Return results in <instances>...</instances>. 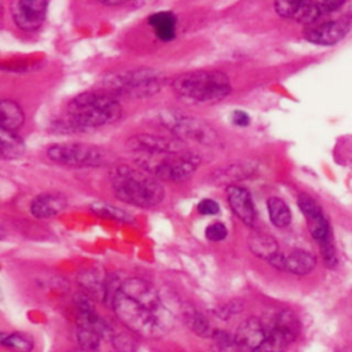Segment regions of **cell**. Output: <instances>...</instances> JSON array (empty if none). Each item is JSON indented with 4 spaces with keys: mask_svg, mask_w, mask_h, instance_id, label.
I'll list each match as a JSON object with an SVG mask.
<instances>
[{
    "mask_svg": "<svg viewBox=\"0 0 352 352\" xmlns=\"http://www.w3.org/2000/svg\"><path fill=\"white\" fill-rule=\"evenodd\" d=\"M111 305L121 323L143 337H160L173 324V314L160 292L140 278L120 283L111 294Z\"/></svg>",
    "mask_w": 352,
    "mask_h": 352,
    "instance_id": "6da1fadb",
    "label": "cell"
},
{
    "mask_svg": "<svg viewBox=\"0 0 352 352\" xmlns=\"http://www.w3.org/2000/svg\"><path fill=\"white\" fill-rule=\"evenodd\" d=\"M109 179L116 197L133 206L151 208L165 197L161 183L140 168L117 165L111 168Z\"/></svg>",
    "mask_w": 352,
    "mask_h": 352,
    "instance_id": "7a4b0ae2",
    "label": "cell"
},
{
    "mask_svg": "<svg viewBox=\"0 0 352 352\" xmlns=\"http://www.w3.org/2000/svg\"><path fill=\"white\" fill-rule=\"evenodd\" d=\"M122 113L118 100L104 91H88L73 98L66 110L72 128H98L116 122Z\"/></svg>",
    "mask_w": 352,
    "mask_h": 352,
    "instance_id": "3957f363",
    "label": "cell"
},
{
    "mask_svg": "<svg viewBox=\"0 0 352 352\" xmlns=\"http://www.w3.org/2000/svg\"><path fill=\"white\" fill-rule=\"evenodd\" d=\"M172 89L183 102L212 104L223 100L231 92V82L221 72L195 70L177 76L172 81Z\"/></svg>",
    "mask_w": 352,
    "mask_h": 352,
    "instance_id": "277c9868",
    "label": "cell"
},
{
    "mask_svg": "<svg viewBox=\"0 0 352 352\" xmlns=\"http://www.w3.org/2000/svg\"><path fill=\"white\" fill-rule=\"evenodd\" d=\"M133 160L142 170L157 180L168 182L186 180L197 170L201 162V158L197 154L186 148L175 153L135 151Z\"/></svg>",
    "mask_w": 352,
    "mask_h": 352,
    "instance_id": "5b68a950",
    "label": "cell"
},
{
    "mask_svg": "<svg viewBox=\"0 0 352 352\" xmlns=\"http://www.w3.org/2000/svg\"><path fill=\"white\" fill-rule=\"evenodd\" d=\"M165 77L161 72L147 67L120 72L104 80L107 94L132 98H147L161 91Z\"/></svg>",
    "mask_w": 352,
    "mask_h": 352,
    "instance_id": "8992f818",
    "label": "cell"
},
{
    "mask_svg": "<svg viewBox=\"0 0 352 352\" xmlns=\"http://www.w3.org/2000/svg\"><path fill=\"white\" fill-rule=\"evenodd\" d=\"M161 122L179 140H188L205 146H216L220 143L216 129L202 120L165 111L161 114Z\"/></svg>",
    "mask_w": 352,
    "mask_h": 352,
    "instance_id": "52a82bcc",
    "label": "cell"
},
{
    "mask_svg": "<svg viewBox=\"0 0 352 352\" xmlns=\"http://www.w3.org/2000/svg\"><path fill=\"white\" fill-rule=\"evenodd\" d=\"M264 324L267 334L257 352H285L298 334V322L287 309L278 311Z\"/></svg>",
    "mask_w": 352,
    "mask_h": 352,
    "instance_id": "ba28073f",
    "label": "cell"
},
{
    "mask_svg": "<svg viewBox=\"0 0 352 352\" xmlns=\"http://www.w3.org/2000/svg\"><path fill=\"white\" fill-rule=\"evenodd\" d=\"M47 157L65 166H98L104 161L102 150L87 143H58L47 148Z\"/></svg>",
    "mask_w": 352,
    "mask_h": 352,
    "instance_id": "9c48e42d",
    "label": "cell"
},
{
    "mask_svg": "<svg viewBox=\"0 0 352 352\" xmlns=\"http://www.w3.org/2000/svg\"><path fill=\"white\" fill-rule=\"evenodd\" d=\"M342 6V1H276L274 4L278 15L300 23H312Z\"/></svg>",
    "mask_w": 352,
    "mask_h": 352,
    "instance_id": "30bf717a",
    "label": "cell"
},
{
    "mask_svg": "<svg viewBox=\"0 0 352 352\" xmlns=\"http://www.w3.org/2000/svg\"><path fill=\"white\" fill-rule=\"evenodd\" d=\"M297 205L307 219V226L311 236L318 242V245L333 239L329 220L326 219L322 206L311 195L300 194Z\"/></svg>",
    "mask_w": 352,
    "mask_h": 352,
    "instance_id": "8fae6325",
    "label": "cell"
},
{
    "mask_svg": "<svg viewBox=\"0 0 352 352\" xmlns=\"http://www.w3.org/2000/svg\"><path fill=\"white\" fill-rule=\"evenodd\" d=\"M48 3L43 0H19L12 3L11 15L21 30L33 32L44 23Z\"/></svg>",
    "mask_w": 352,
    "mask_h": 352,
    "instance_id": "7c38bea8",
    "label": "cell"
},
{
    "mask_svg": "<svg viewBox=\"0 0 352 352\" xmlns=\"http://www.w3.org/2000/svg\"><path fill=\"white\" fill-rule=\"evenodd\" d=\"M349 29L351 25L348 21H327L308 28L304 33V37L312 44L334 45L348 34Z\"/></svg>",
    "mask_w": 352,
    "mask_h": 352,
    "instance_id": "4fadbf2b",
    "label": "cell"
},
{
    "mask_svg": "<svg viewBox=\"0 0 352 352\" xmlns=\"http://www.w3.org/2000/svg\"><path fill=\"white\" fill-rule=\"evenodd\" d=\"M265 334L264 322L253 316L238 326L234 341L239 352H257L265 340Z\"/></svg>",
    "mask_w": 352,
    "mask_h": 352,
    "instance_id": "5bb4252c",
    "label": "cell"
},
{
    "mask_svg": "<svg viewBox=\"0 0 352 352\" xmlns=\"http://www.w3.org/2000/svg\"><path fill=\"white\" fill-rule=\"evenodd\" d=\"M128 147L132 153L135 151H147V153H175L182 151L184 147L180 144V140H175L166 136L139 133L132 136L128 140Z\"/></svg>",
    "mask_w": 352,
    "mask_h": 352,
    "instance_id": "9a60e30c",
    "label": "cell"
},
{
    "mask_svg": "<svg viewBox=\"0 0 352 352\" xmlns=\"http://www.w3.org/2000/svg\"><path fill=\"white\" fill-rule=\"evenodd\" d=\"M227 197H228V204H230L232 212L246 226H254L256 210H254V205H253L249 191L246 188L235 184V186L227 187Z\"/></svg>",
    "mask_w": 352,
    "mask_h": 352,
    "instance_id": "2e32d148",
    "label": "cell"
},
{
    "mask_svg": "<svg viewBox=\"0 0 352 352\" xmlns=\"http://www.w3.org/2000/svg\"><path fill=\"white\" fill-rule=\"evenodd\" d=\"M66 205L67 201L65 195L45 192L33 198L30 204V213L37 219H47L60 213Z\"/></svg>",
    "mask_w": 352,
    "mask_h": 352,
    "instance_id": "e0dca14e",
    "label": "cell"
},
{
    "mask_svg": "<svg viewBox=\"0 0 352 352\" xmlns=\"http://www.w3.org/2000/svg\"><path fill=\"white\" fill-rule=\"evenodd\" d=\"M315 265H316V258L309 252L293 250L289 254L283 256L280 270L302 276L309 274L315 268Z\"/></svg>",
    "mask_w": 352,
    "mask_h": 352,
    "instance_id": "ac0fdd59",
    "label": "cell"
},
{
    "mask_svg": "<svg viewBox=\"0 0 352 352\" xmlns=\"http://www.w3.org/2000/svg\"><path fill=\"white\" fill-rule=\"evenodd\" d=\"M23 124V109L11 99L0 98V128L16 132Z\"/></svg>",
    "mask_w": 352,
    "mask_h": 352,
    "instance_id": "d6986e66",
    "label": "cell"
},
{
    "mask_svg": "<svg viewBox=\"0 0 352 352\" xmlns=\"http://www.w3.org/2000/svg\"><path fill=\"white\" fill-rule=\"evenodd\" d=\"M248 246L250 249V252L263 258L267 260L268 263L279 254V246L276 243V241L264 232H253L249 235L248 238Z\"/></svg>",
    "mask_w": 352,
    "mask_h": 352,
    "instance_id": "ffe728a7",
    "label": "cell"
},
{
    "mask_svg": "<svg viewBox=\"0 0 352 352\" xmlns=\"http://www.w3.org/2000/svg\"><path fill=\"white\" fill-rule=\"evenodd\" d=\"M254 165L249 164V162H243V164H231L226 168L217 169L213 173V182H216L217 184H226V186H235L236 182L243 180L246 177H249L250 175L254 173Z\"/></svg>",
    "mask_w": 352,
    "mask_h": 352,
    "instance_id": "44dd1931",
    "label": "cell"
},
{
    "mask_svg": "<svg viewBox=\"0 0 352 352\" xmlns=\"http://www.w3.org/2000/svg\"><path fill=\"white\" fill-rule=\"evenodd\" d=\"M148 25L155 36L162 41H170L176 34V16L169 11H161L150 15Z\"/></svg>",
    "mask_w": 352,
    "mask_h": 352,
    "instance_id": "7402d4cb",
    "label": "cell"
},
{
    "mask_svg": "<svg viewBox=\"0 0 352 352\" xmlns=\"http://www.w3.org/2000/svg\"><path fill=\"white\" fill-rule=\"evenodd\" d=\"M25 142L14 131L0 128V160H14L23 154Z\"/></svg>",
    "mask_w": 352,
    "mask_h": 352,
    "instance_id": "603a6c76",
    "label": "cell"
},
{
    "mask_svg": "<svg viewBox=\"0 0 352 352\" xmlns=\"http://www.w3.org/2000/svg\"><path fill=\"white\" fill-rule=\"evenodd\" d=\"M267 209H268V214L271 219V223L276 227H286L290 224L292 221V214H290V209L286 205L285 201H282L280 198L272 197L267 201Z\"/></svg>",
    "mask_w": 352,
    "mask_h": 352,
    "instance_id": "cb8c5ba5",
    "label": "cell"
},
{
    "mask_svg": "<svg viewBox=\"0 0 352 352\" xmlns=\"http://www.w3.org/2000/svg\"><path fill=\"white\" fill-rule=\"evenodd\" d=\"M184 322L191 329V331L197 333L198 336L212 337L213 333H214V330L212 329L208 319L192 308L184 311Z\"/></svg>",
    "mask_w": 352,
    "mask_h": 352,
    "instance_id": "d4e9b609",
    "label": "cell"
},
{
    "mask_svg": "<svg viewBox=\"0 0 352 352\" xmlns=\"http://www.w3.org/2000/svg\"><path fill=\"white\" fill-rule=\"evenodd\" d=\"M0 345L15 352H30L33 341L21 333H0Z\"/></svg>",
    "mask_w": 352,
    "mask_h": 352,
    "instance_id": "484cf974",
    "label": "cell"
},
{
    "mask_svg": "<svg viewBox=\"0 0 352 352\" xmlns=\"http://www.w3.org/2000/svg\"><path fill=\"white\" fill-rule=\"evenodd\" d=\"M91 210L100 216V217H104V219H109V220H114V221H120V223H129L132 221V217L124 212L122 209L114 206V205H110V204H104V202H96L94 205H91Z\"/></svg>",
    "mask_w": 352,
    "mask_h": 352,
    "instance_id": "4316f807",
    "label": "cell"
},
{
    "mask_svg": "<svg viewBox=\"0 0 352 352\" xmlns=\"http://www.w3.org/2000/svg\"><path fill=\"white\" fill-rule=\"evenodd\" d=\"M205 236L212 242H220L227 236V227L223 223H212L205 230Z\"/></svg>",
    "mask_w": 352,
    "mask_h": 352,
    "instance_id": "83f0119b",
    "label": "cell"
},
{
    "mask_svg": "<svg viewBox=\"0 0 352 352\" xmlns=\"http://www.w3.org/2000/svg\"><path fill=\"white\" fill-rule=\"evenodd\" d=\"M113 342H114L116 348H117L120 352H133L135 348H136L135 342H133L129 337H126L125 334H122V336H121V334L116 336V337L113 338Z\"/></svg>",
    "mask_w": 352,
    "mask_h": 352,
    "instance_id": "f1b7e54d",
    "label": "cell"
},
{
    "mask_svg": "<svg viewBox=\"0 0 352 352\" xmlns=\"http://www.w3.org/2000/svg\"><path fill=\"white\" fill-rule=\"evenodd\" d=\"M197 209H198V212H199L201 214H216V213H219L220 206H219V204H217L216 201L206 198V199H202V201L198 204Z\"/></svg>",
    "mask_w": 352,
    "mask_h": 352,
    "instance_id": "f546056e",
    "label": "cell"
},
{
    "mask_svg": "<svg viewBox=\"0 0 352 352\" xmlns=\"http://www.w3.org/2000/svg\"><path fill=\"white\" fill-rule=\"evenodd\" d=\"M231 121L235 124V125H239V126H246L249 125L250 122V117L246 111L243 110H235L232 114H231Z\"/></svg>",
    "mask_w": 352,
    "mask_h": 352,
    "instance_id": "4dcf8cb0",
    "label": "cell"
},
{
    "mask_svg": "<svg viewBox=\"0 0 352 352\" xmlns=\"http://www.w3.org/2000/svg\"><path fill=\"white\" fill-rule=\"evenodd\" d=\"M100 3L104 6H121V4H125L126 1H124V0H100Z\"/></svg>",
    "mask_w": 352,
    "mask_h": 352,
    "instance_id": "1f68e13d",
    "label": "cell"
},
{
    "mask_svg": "<svg viewBox=\"0 0 352 352\" xmlns=\"http://www.w3.org/2000/svg\"><path fill=\"white\" fill-rule=\"evenodd\" d=\"M346 16H348L349 19H352V4H349V6L346 7Z\"/></svg>",
    "mask_w": 352,
    "mask_h": 352,
    "instance_id": "d6a6232c",
    "label": "cell"
},
{
    "mask_svg": "<svg viewBox=\"0 0 352 352\" xmlns=\"http://www.w3.org/2000/svg\"><path fill=\"white\" fill-rule=\"evenodd\" d=\"M345 352H352V349H348V351H345Z\"/></svg>",
    "mask_w": 352,
    "mask_h": 352,
    "instance_id": "836d02e7",
    "label": "cell"
}]
</instances>
